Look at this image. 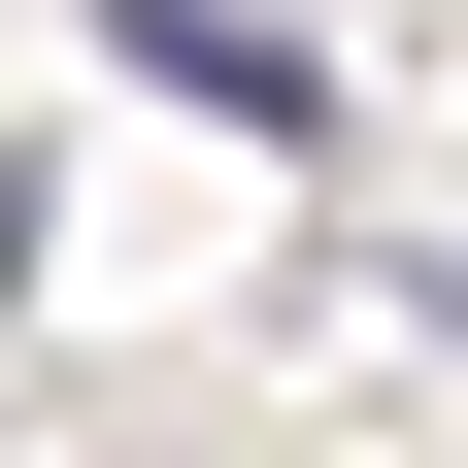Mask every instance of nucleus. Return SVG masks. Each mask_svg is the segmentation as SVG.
Masks as SVG:
<instances>
[{
	"label": "nucleus",
	"instance_id": "f257e3e1",
	"mask_svg": "<svg viewBox=\"0 0 468 468\" xmlns=\"http://www.w3.org/2000/svg\"><path fill=\"white\" fill-rule=\"evenodd\" d=\"M101 68H167V101H234V134H335V68L268 34V0H101Z\"/></svg>",
	"mask_w": 468,
	"mask_h": 468
}]
</instances>
